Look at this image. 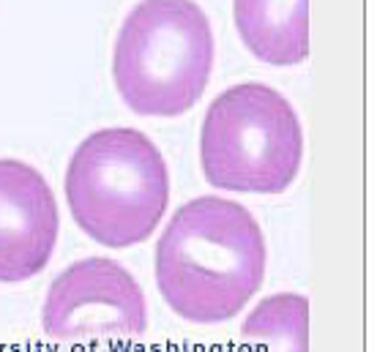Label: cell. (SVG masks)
I'll use <instances>...</instances> for the list:
<instances>
[{
	"label": "cell",
	"mask_w": 388,
	"mask_h": 352,
	"mask_svg": "<svg viewBox=\"0 0 388 352\" xmlns=\"http://www.w3.org/2000/svg\"><path fill=\"white\" fill-rule=\"evenodd\" d=\"M200 159L213 188L282 194L298 178L304 131L279 90L244 82L213 98L200 134Z\"/></svg>",
	"instance_id": "cell-4"
},
{
	"label": "cell",
	"mask_w": 388,
	"mask_h": 352,
	"mask_svg": "<svg viewBox=\"0 0 388 352\" xmlns=\"http://www.w3.org/2000/svg\"><path fill=\"white\" fill-rule=\"evenodd\" d=\"M240 41L268 66L309 58V0H232Z\"/></svg>",
	"instance_id": "cell-7"
},
{
	"label": "cell",
	"mask_w": 388,
	"mask_h": 352,
	"mask_svg": "<svg viewBox=\"0 0 388 352\" xmlns=\"http://www.w3.org/2000/svg\"><path fill=\"white\" fill-rule=\"evenodd\" d=\"M58 232V202L46 178L25 161L0 159V284H22L41 273Z\"/></svg>",
	"instance_id": "cell-6"
},
{
	"label": "cell",
	"mask_w": 388,
	"mask_h": 352,
	"mask_svg": "<svg viewBox=\"0 0 388 352\" xmlns=\"http://www.w3.org/2000/svg\"><path fill=\"white\" fill-rule=\"evenodd\" d=\"M41 328L55 352H139L148 306L123 265L88 257L50 284Z\"/></svg>",
	"instance_id": "cell-5"
},
{
	"label": "cell",
	"mask_w": 388,
	"mask_h": 352,
	"mask_svg": "<svg viewBox=\"0 0 388 352\" xmlns=\"http://www.w3.org/2000/svg\"><path fill=\"white\" fill-rule=\"evenodd\" d=\"M265 240L240 202L197 197L178 208L156 246L164 303L191 325H219L263 287Z\"/></svg>",
	"instance_id": "cell-1"
},
{
	"label": "cell",
	"mask_w": 388,
	"mask_h": 352,
	"mask_svg": "<svg viewBox=\"0 0 388 352\" xmlns=\"http://www.w3.org/2000/svg\"><path fill=\"white\" fill-rule=\"evenodd\" d=\"M66 199L88 238L107 248L137 246L167 213V161L137 128L93 131L69 161Z\"/></svg>",
	"instance_id": "cell-2"
},
{
	"label": "cell",
	"mask_w": 388,
	"mask_h": 352,
	"mask_svg": "<svg viewBox=\"0 0 388 352\" xmlns=\"http://www.w3.org/2000/svg\"><path fill=\"white\" fill-rule=\"evenodd\" d=\"M238 352H309V300L296 292L260 300L240 325Z\"/></svg>",
	"instance_id": "cell-8"
},
{
	"label": "cell",
	"mask_w": 388,
	"mask_h": 352,
	"mask_svg": "<svg viewBox=\"0 0 388 352\" xmlns=\"http://www.w3.org/2000/svg\"><path fill=\"white\" fill-rule=\"evenodd\" d=\"M213 71L211 22L194 0H142L123 19L112 55L123 104L145 118H178Z\"/></svg>",
	"instance_id": "cell-3"
}]
</instances>
